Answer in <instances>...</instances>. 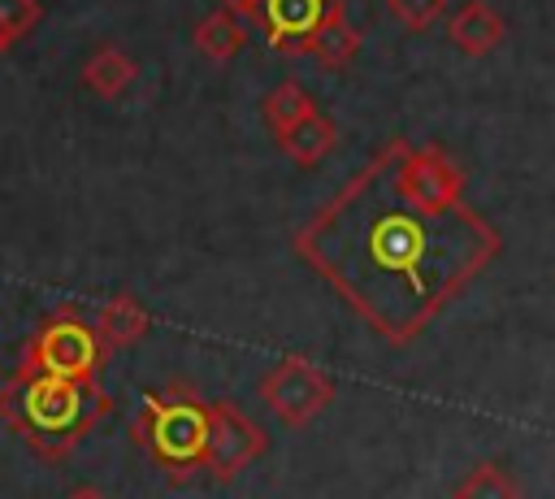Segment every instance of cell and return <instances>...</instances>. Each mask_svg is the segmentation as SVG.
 I'll return each mask as SVG.
<instances>
[{
	"label": "cell",
	"mask_w": 555,
	"mask_h": 499,
	"mask_svg": "<svg viewBox=\"0 0 555 499\" xmlns=\"http://www.w3.org/2000/svg\"><path fill=\"white\" fill-rule=\"evenodd\" d=\"M503 35H507V22H503V13H499L494 4H486V0H464V4L447 17V39H451L464 56H486V52H494V48L503 43Z\"/></svg>",
	"instance_id": "obj_9"
},
{
	"label": "cell",
	"mask_w": 555,
	"mask_h": 499,
	"mask_svg": "<svg viewBox=\"0 0 555 499\" xmlns=\"http://www.w3.org/2000/svg\"><path fill=\"white\" fill-rule=\"evenodd\" d=\"M9 48H13V43H9V39H4V35H0V52H9Z\"/></svg>",
	"instance_id": "obj_21"
},
{
	"label": "cell",
	"mask_w": 555,
	"mask_h": 499,
	"mask_svg": "<svg viewBox=\"0 0 555 499\" xmlns=\"http://www.w3.org/2000/svg\"><path fill=\"white\" fill-rule=\"evenodd\" d=\"M208 425H212V399H199V391L186 382H169L143 395L130 421V443L165 473L169 486H186L195 473H204Z\"/></svg>",
	"instance_id": "obj_3"
},
{
	"label": "cell",
	"mask_w": 555,
	"mask_h": 499,
	"mask_svg": "<svg viewBox=\"0 0 555 499\" xmlns=\"http://www.w3.org/2000/svg\"><path fill=\"white\" fill-rule=\"evenodd\" d=\"M104 360H108V347H104L95 321H87L74 304H65L48 321H39V330L26 338L17 364L22 369H35V373H48V378L100 386Z\"/></svg>",
	"instance_id": "obj_4"
},
{
	"label": "cell",
	"mask_w": 555,
	"mask_h": 499,
	"mask_svg": "<svg viewBox=\"0 0 555 499\" xmlns=\"http://www.w3.org/2000/svg\"><path fill=\"white\" fill-rule=\"evenodd\" d=\"M108 412L113 399L104 386L48 378L22 364L0 382V421L48 464L65 460Z\"/></svg>",
	"instance_id": "obj_2"
},
{
	"label": "cell",
	"mask_w": 555,
	"mask_h": 499,
	"mask_svg": "<svg viewBox=\"0 0 555 499\" xmlns=\"http://www.w3.org/2000/svg\"><path fill=\"white\" fill-rule=\"evenodd\" d=\"M217 9H225V13L243 17V22H251V17L260 13V0H217Z\"/></svg>",
	"instance_id": "obj_19"
},
{
	"label": "cell",
	"mask_w": 555,
	"mask_h": 499,
	"mask_svg": "<svg viewBox=\"0 0 555 499\" xmlns=\"http://www.w3.org/2000/svg\"><path fill=\"white\" fill-rule=\"evenodd\" d=\"M338 0H260V13L251 17L260 39L282 56H304L312 35L325 26Z\"/></svg>",
	"instance_id": "obj_8"
},
{
	"label": "cell",
	"mask_w": 555,
	"mask_h": 499,
	"mask_svg": "<svg viewBox=\"0 0 555 499\" xmlns=\"http://www.w3.org/2000/svg\"><path fill=\"white\" fill-rule=\"evenodd\" d=\"M260 113H264V126L273 130V139H282L286 130H295L304 117L317 113V100H312V91H304L295 78H286V82H278V87L264 95Z\"/></svg>",
	"instance_id": "obj_15"
},
{
	"label": "cell",
	"mask_w": 555,
	"mask_h": 499,
	"mask_svg": "<svg viewBox=\"0 0 555 499\" xmlns=\"http://www.w3.org/2000/svg\"><path fill=\"white\" fill-rule=\"evenodd\" d=\"M334 143H338V130H334V121H330L321 108H317L312 117H304L295 130H286V135L278 139L282 156H286V161H295V165H304V169L321 165V161L334 152Z\"/></svg>",
	"instance_id": "obj_14"
},
{
	"label": "cell",
	"mask_w": 555,
	"mask_h": 499,
	"mask_svg": "<svg viewBox=\"0 0 555 499\" xmlns=\"http://www.w3.org/2000/svg\"><path fill=\"white\" fill-rule=\"evenodd\" d=\"M191 43H195L212 65H225V61H234V56L247 48V26H243V17H234V13H225V9H212V13H204V17L195 22Z\"/></svg>",
	"instance_id": "obj_13"
},
{
	"label": "cell",
	"mask_w": 555,
	"mask_h": 499,
	"mask_svg": "<svg viewBox=\"0 0 555 499\" xmlns=\"http://www.w3.org/2000/svg\"><path fill=\"white\" fill-rule=\"evenodd\" d=\"M269 447V434L230 399H212V425H208V460L204 473L212 482H234L247 464H256Z\"/></svg>",
	"instance_id": "obj_7"
},
{
	"label": "cell",
	"mask_w": 555,
	"mask_h": 499,
	"mask_svg": "<svg viewBox=\"0 0 555 499\" xmlns=\"http://www.w3.org/2000/svg\"><path fill=\"white\" fill-rule=\"evenodd\" d=\"M78 78H82V87H87L91 95L113 100V95H121V91L139 78V65H134V56H130L126 48H117V43H95V48L87 52Z\"/></svg>",
	"instance_id": "obj_10"
},
{
	"label": "cell",
	"mask_w": 555,
	"mask_h": 499,
	"mask_svg": "<svg viewBox=\"0 0 555 499\" xmlns=\"http://www.w3.org/2000/svg\"><path fill=\"white\" fill-rule=\"evenodd\" d=\"M399 191L408 195L412 208L421 213H455L464 208V169L455 165V156L438 143H408L399 156Z\"/></svg>",
	"instance_id": "obj_6"
},
{
	"label": "cell",
	"mask_w": 555,
	"mask_h": 499,
	"mask_svg": "<svg viewBox=\"0 0 555 499\" xmlns=\"http://www.w3.org/2000/svg\"><path fill=\"white\" fill-rule=\"evenodd\" d=\"M65 499H108V495H104L100 486H91V482H87V486H74Z\"/></svg>",
	"instance_id": "obj_20"
},
{
	"label": "cell",
	"mask_w": 555,
	"mask_h": 499,
	"mask_svg": "<svg viewBox=\"0 0 555 499\" xmlns=\"http://www.w3.org/2000/svg\"><path fill=\"white\" fill-rule=\"evenodd\" d=\"M451 499H520V482L507 464L499 460H477L464 469V477L455 482Z\"/></svg>",
	"instance_id": "obj_16"
},
{
	"label": "cell",
	"mask_w": 555,
	"mask_h": 499,
	"mask_svg": "<svg viewBox=\"0 0 555 499\" xmlns=\"http://www.w3.org/2000/svg\"><path fill=\"white\" fill-rule=\"evenodd\" d=\"M39 17H43V4L39 0H0V35L9 43L26 39L39 26Z\"/></svg>",
	"instance_id": "obj_18"
},
{
	"label": "cell",
	"mask_w": 555,
	"mask_h": 499,
	"mask_svg": "<svg viewBox=\"0 0 555 499\" xmlns=\"http://www.w3.org/2000/svg\"><path fill=\"white\" fill-rule=\"evenodd\" d=\"M403 148L408 139L382 143L291 234L299 260L390 347L416 343L503 247L468 204L442 217L412 208L399 191Z\"/></svg>",
	"instance_id": "obj_1"
},
{
	"label": "cell",
	"mask_w": 555,
	"mask_h": 499,
	"mask_svg": "<svg viewBox=\"0 0 555 499\" xmlns=\"http://www.w3.org/2000/svg\"><path fill=\"white\" fill-rule=\"evenodd\" d=\"M95 330H100V338H104L108 351H121V347H134V343L147 338V330H152V312H147L134 295H113V299L100 304V312H95Z\"/></svg>",
	"instance_id": "obj_11"
},
{
	"label": "cell",
	"mask_w": 555,
	"mask_h": 499,
	"mask_svg": "<svg viewBox=\"0 0 555 499\" xmlns=\"http://www.w3.org/2000/svg\"><path fill=\"white\" fill-rule=\"evenodd\" d=\"M260 404L286 425V430H304L312 425L330 404H334V378L308 360V356H282L264 378H260Z\"/></svg>",
	"instance_id": "obj_5"
},
{
	"label": "cell",
	"mask_w": 555,
	"mask_h": 499,
	"mask_svg": "<svg viewBox=\"0 0 555 499\" xmlns=\"http://www.w3.org/2000/svg\"><path fill=\"white\" fill-rule=\"evenodd\" d=\"M386 13L403 30H429L434 22L447 17V0H386Z\"/></svg>",
	"instance_id": "obj_17"
},
{
	"label": "cell",
	"mask_w": 555,
	"mask_h": 499,
	"mask_svg": "<svg viewBox=\"0 0 555 499\" xmlns=\"http://www.w3.org/2000/svg\"><path fill=\"white\" fill-rule=\"evenodd\" d=\"M356 52H360V30L351 26L347 4L338 0V4H334V13L325 17V26L312 35V43H308V52H304V56H312L321 69H347V65L356 61Z\"/></svg>",
	"instance_id": "obj_12"
}]
</instances>
